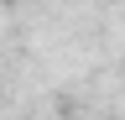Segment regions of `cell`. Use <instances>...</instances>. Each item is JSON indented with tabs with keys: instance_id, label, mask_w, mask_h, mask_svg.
<instances>
[]
</instances>
